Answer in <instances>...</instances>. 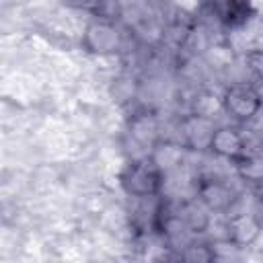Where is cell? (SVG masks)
<instances>
[{
  "instance_id": "3",
  "label": "cell",
  "mask_w": 263,
  "mask_h": 263,
  "mask_svg": "<svg viewBox=\"0 0 263 263\" xmlns=\"http://www.w3.org/2000/svg\"><path fill=\"white\" fill-rule=\"evenodd\" d=\"M193 197L212 214L228 216L240 201V191L230 179L216 173H201L193 179Z\"/></svg>"
},
{
  "instance_id": "9",
  "label": "cell",
  "mask_w": 263,
  "mask_h": 263,
  "mask_svg": "<svg viewBox=\"0 0 263 263\" xmlns=\"http://www.w3.org/2000/svg\"><path fill=\"white\" fill-rule=\"evenodd\" d=\"M127 134L132 136V140L136 144H140L142 148H146L148 154L162 140V136H160V121H158L156 113H152L148 109H140V111H136L129 117V121H127Z\"/></svg>"
},
{
  "instance_id": "5",
  "label": "cell",
  "mask_w": 263,
  "mask_h": 263,
  "mask_svg": "<svg viewBox=\"0 0 263 263\" xmlns=\"http://www.w3.org/2000/svg\"><path fill=\"white\" fill-rule=\"evenodd\" d=\"M263 234V218L257 212H232L226 216L224 234L220 240L234 245L236 249L253 247Z\"/></svg>"
},
{
  "instance_id": "4",
  "label": "cell",
  "mask_w": 263,
  "mask_h": 263,
  "mask_svg": "<svg viewBox=\"0 0 263 263\" xmlns=\"http://www.w3.org/2000/svg\"><path fill=\"white\" fill-rule=\"evenodd\" d=\"M222 109L230 123H253L263 109V90L251 80L230 82L222 90Z\"/></svg>"
},
{
  "instance_id": "10",
  "label": "cell",
  "mask_w": 263,
  "mask_h": 263,
  "mask_svg": "<svg viewBox=\"0 0 263 263\" xmlns=\"http://www.w3.org/2000/svg\"><path fill=\"white\" fill-rule=\"evenodd\" d=\"M175 212L179 214V218L185 222V226L189 228V232L193 236H201V234H205L212 228V214L193 195L183 199L175 208Z\"/></svg>"
},
{
  "instance_id": "7",
  "label": "cell",
  "mask_w": 263,
  "mask_h": 263,
  "mask_svg": "<svg viewBox=\"0 0 263 263\" xmlns=\"http://www.w3.org/2000/svg\"><path fill=\"white\" fill-rule=\"evenodd\" d=\"M220 123L208 117H199L193 113H185L179 123H177V132L179 138L177 142L187 150V152H208L212 136L216 132Z\"/></svg>"
},
{
  "instance_id": "15",
  "label": "cell",
  "mask_w": 263,
  "mask_h": 263,
  "mask_svg": "<svg viewBox=\"0 0 263 263\" xmlns=\"http://www.w3.org/2000/svg\"><path fill=\"white\" fill-rule=\"evenodd\" d=\"M113 97L119 101V103H127V101H134L136 95H138V82L136 78L132 76H119L117 80H113Z\"/></svg>"
},
{
  "instance_id": "12",
  "label": "cell",
  "mask_w": 263,
  "mask_h": 263,
  "mask_svg": "<svg viewBox=\"0 0 263 263\" xmlns=\"http://www.w3.org/2000/svg\"><path fill=\"white\" fill-rule=\"evenodd\" d=\"M187 113H193V115H199V117H208V119H218L220 115H224V109H222V95H216L212 88H205V86H199L193 97L189 99V111Z\"/></svg>"
},
{
  "instance_id": "16",
  "label": "cell",
  "mask_w": 263,
  "mask_h": 263,
  "mask_svg": "<svg viewBox=\"0 0 263 263\" xmlns=\"http://www.w3.org/2000/svg\"><path fill=\"white\" fill-rule=\"evenodd\" d=\"M154 263H181V259H179V253L177 251H166Z\"/></svg>"
},
{
  "instance_id": "2",
  "label": "cell",
  "mask_w": 263,
  "mask_h": 263,
  "mask_svg": "<svg viewBox=\"0 0 263 263\" xmlns=\"http://www.w3.org/2000/svg\"><path fill=\"white\" fill-rule=\"evenodd\" d=\"M127 27L117 18L88 16L80 33V47L84 53L95 58H111L125 49Z\"/></svg>"
},
{
  "instance_id": "1",
  "label": "cell",
  "mask_w": 263,
  "mask_h": 263,
  "mask_svg": "<svg viewBox=\"0 0 263 263\" xmlns=\"http://www.w3.org/2000/svg\"><path fill=\"white\" fill-rule=\"evenodd\" d=\"M166 183V175L152 160V156H134L129 158L121 173L119 185L129 199H150L162 195Z\"/></svg>"
},
{
  "instance_id": "6",
  "label": "cell",
  "mask_w": 263,
  "mask_h": 263,
  "mask_svg": "<svg viewBox=\"0 0 263 263\" xmlns=\"http://www.w3.org/2000/svg\"><path fill=\"white\" fill-rule=\"evenodd\" d=\"M208 152L214 154L216 158L232 164L249 152V134L242 129V125L220 123L212 136Z\"/></svg>"
},
{
  "instance_id": "13",
  "label": "cell",
  "mask_w": 263,
  "mask_h": 263,
  "mask_svg": "<svg viewBox=\"0 0 263 263\" xmlns=\"http://www.w3.org/2000/svg\"><path fill=\"white\" fill-rule=\"evenodd\" d=\"M179 259L181 263H218L216 242L203 236H195L179 251Z\"/></svg>"
},
{
  "instance_id": "8",
  "label": "cell",
  "mask_w": 263,
  "mask_h": 263,
  "mask_svg": "<svg viewBox=\"0 0 263 263\" xmlns=\"http://www.w3.org/2000/svg\"><path fill=\"white\" fill-rule=\"evenodd\" d=\"M208 8L224 31H236L251 23L255 16V6L249 2H236V0H224V2H208Z\"/></svg>"
},
{
  "instance_id": "11",
  "label": "cell",
  "mask_w": 263,
  "mask_h": 263,
  "mask_svg": "<svg viewBox=\"0 0 263 263\" xmlns=\"http://www.w3.org/2000/svg\"><path fill=\"white\" fill-rule=\"evenodd\" d=\"M232 168L234 177L242 185L257 189L259 185H263V150H249L245 156L232 162Z\"/></svg>"
},
{
  "instance_id": "14",
  "label": "cell",
  "mask_w": 263,
  "mask_h": 263,
  "mask_svg": "<svg viewBox=\"0 0 263 263\" xmlns=\"http://www.w3.org/2000/svg\"><path fill=\"white\" fill-rule=\"evenodd\" d=\"M242 64L249 74V80L263 90V47H251L249 51H245Z\"/></svg>"
}]
</instances>
